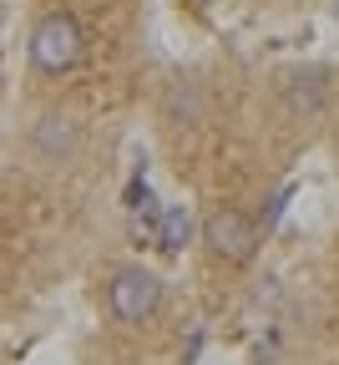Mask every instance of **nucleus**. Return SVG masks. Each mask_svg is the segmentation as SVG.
Returning <instances> with one entry per match:
<instances>
[{
  "instance_id": "3",
  "label": "nucleus",
  "mask_w": 339,
  "mask_h": 365,
  "mask_svg": "<svg viewBox=\"0 0 339 365\" xmlns=\"http://www.w3.org/2000/svg\"><path fill=\"white\" fill-rule=\"evenodd\" d=\"M203 239H208L213 254H223V259H233V264H244V259H254L259 228H254V218H244L238 208H218V213L203 223Z\"/></svg>"
},
{
  "instance_id": "6",
  "label": "nucleus",
  "mask_w": 339,
  "mask_h": 365,
  "mask_svg": "<svg viewBox=\"0 0 339 365\" xmlns=\"http://www.w3.org/2000/svg\"><path fill=\"white\" fill-rule=\"evenodd\" d=\"M334 16H339V6H334Z\"/></svg>"
},
{
  "instance_id": "4",
  "label": "nucleus",
  "mask_w": 339,
  "mask_h": 365,
  "mask_svg": "<svg viewBox=\"0 0 339 365\" xmlns=\"http://www.w3.org/2000/svg\"><path fill=\"white\" fill-rule=\"evenodd\" d=\"M192 239V218H187V208H167L162 213V244L157 249H182Z\"/></svg>"
},
{
  "instance_id": "2",
  "label": "nucleus",
  "mask_w": 339,
  "mask_h": 365,
  "mask_svg": "<svg viewBox=\"0 0 339 365\" xmlns=\"http://www.w3.org/2000/svg\"><path fill=\"white\" fill-rule=\"evenodd\" d=\"M157 279L147 269H122L117 279H112V314L122 319V325H142V319H152L157 314Z\"/></svg>"
},
{
  "instance_id": "1",
  "label": "nucleus",
  "mask_w": 339,
  "mask_h": 365,
  "mask_svg": "<svg viewBox=\"0 0 339 365\" xmlns=\"http://www.w3.org/2000/svg\"><path fill=\"white\" fill-rule=\"evenodd\" d=\"M31 56H36V66L41 71H66V66H76V56H81V26H76V16H66V11H51L41 26H36V36H31Z\"/></svg>"
},
{
  "instance_id": "5",
  "label": "nucleus",
  "mask_w": 339,
  "mask_h": 365,
  "mask_svg": "<svg viewBox=\"0 0 339 365\" xmlns=\"http://www.w3.org/2000/svg\"><path fill=\"white\" fill-rule=\"evenodd\" d=\"M132 239L137 244H162V218L152 208H132Z\"/></svg>"
}]
</instances>
